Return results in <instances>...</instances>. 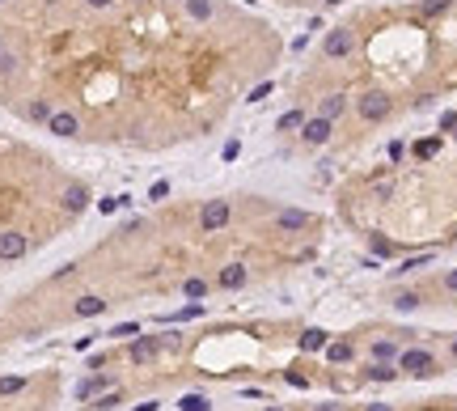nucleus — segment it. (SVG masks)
<instances>
[{"instance_id":"nucleus-24","label":"nucleus","mask_w":457,"mask_h":411,"mask_svg":"<svg viewBox=\"0 0 457 411\" xmlns=\"http://www.w3.org/2000/svg\"><path fill=\"white\" fill-rule=\"evenodd\" d=\"M51 110H56V106H51V102L34 98V102H30V110H25V115H30V119H34V124H47V119H51Z\"/></svg>"},{"instance_id":"nucleus-11","label":"nucleus","mask_w":457,"mask_h":411,"mask_svg":"<svg viewBox=\"0 0 457 411\" xmlns=\"http://www.w3.org/2000/svg\"><path fill=\"white\" fill-rule=\"evenodd\" d=\"M106 309H110V301H106V297H97V293L76 297V305H72L76 318H97V314H106Z\"/></svg>"},{"instance_id":"nucleus-35","label":"nucleus","mask_w":457,"mask_h":411,"mask_svg":"<svg viewBox=\"0 0 457 411\" xmlns=\"http://www.w3.org/2000/svg\"><path fill=\"white\" fill-rule=\"evenodd\" d=\"M110 335H119V340H132V335H140V327H136V322H123V327H115Z\"/></svg>"},{"instance_id":"nucleus-33","label":"nucleus","mask_w":457,"mask_h":411,"mask_svg":"<svg viewBox=\"0 0 457 411\" xmlns=\"http://www.w3.org/2000/svg\"><path fill=\"white\" fill-rule=\"evenodd\" d=\"M271 89H275L271 81H263V85H254V89H250V98H246V102H263V98H267V93H271Z\"/></svg>"},{"instance_id":"nucleus-28","label":"nucleus","mask_w":457,"mask_h":411,"mask_svg":"<svg viewBox=\"0 0 457 411\" xmlns=\"http://www.w3.org/2000/svg\"><path fill=\"white\" fill-rule=\"evenodd\" d=\"M178 403H183V411H212V403L203 399V395H183Z\"/></svg>"},{"instance_id":"nucleus-4","label":"nucleus","mask_w":457,"mask_h":411,"mask_svg":"<svg viewBox=\"0 0 457 411\" xmlns=\"http://www.w3.org/2000/svg\"><path fill=\"white\" fill-rule=\"evenodd\" d=\"M30 255V237L21 229H0V263H17Z\"/></svg>"},{"instance_id":"nucleus-16","label":"nucleus","mask_w":457,"mask_h":411,"mask_svg":"<svg viewBox=\"0 0 457 411\" xmlns=\"http://www.w3.org/2000/svg\"><path fill=\"white\" fill-rule=\"evenodd\" d=\"M322 352H326L330 365H347V360L355 356V348H351V344H343V340H339V344H330V340H326V348H322Z\"/></svg>"},{"instance_id":"nucleus-36","label":"nucleus","mask_w":457,"mask_h":411,"mask_svg":"<svg viewBox=\"0 0 457 411\" xmlns=\"http://www.w3.org/2000/svg\"><path fill=\"white\" fill-rule=\"evenodd\" d=\"M169 196V183H152L148 187V200H165Z\"/></svg>"},{"instance_id":"nucleus-25","label":"nucleus","mask_w":457,"mask_h":411,"mask_svg":"<svg viewBox=\"0 0 457 411\" xmlns=\"http://www.w3.org/2000/svg\"><path fill=\"white\" fill-rule=\"evenodd\" d=\"M119 403H123V390H106V395L93 399V411H110V407H119Z\"/></svg>"},{"instance_id":"nucleus-46","label":"nucleus","mask_w":457,"mask_h":411,"mask_svg":"<svg viewBox=\"0 0 457 411\" xmlns=\"http://www.w3.org/2000/svg\"><path fill=\"white\" fill-rule=\"evenodd\" d=\"M453 356H457V340H453Z\"/></svg>"},{"instance_id":"nucleus-45","label":"nucleus","mask_w":457,"mask_h":411,"mask_svg":"<svg viewBox=\"0 0 457 411\" xmlns=\"http://www.w3.org/2000/svg\"><path fill=\"white\" fill-rule=\"evenodd\" d=\"M326 5H343V0H326Z\"/></svg>"},{"instance_id":"nucleus-8","label":"nucleus","mask_w":457,"mask_h":411,"mask_svg":"<svg viewBox=\"0 0 457 411\" xmlns=\"http://www.w3.org/2000/svg\"><path fill=\"white\" fill-rule=\"evenodd\" d=\"M89 200H93V196H89V187H85V183H72V187H64L60 208H64V212H72V216H81V212L89 208Z\"/></svg>"},{"instance_id":"nucleus-22","label":"nucleus","mask_w":457,"mask_h":411,"mask_svg":"<svg viewBox=\"0 0 457 411\" xmlns=\"http://www.w3.org/2000/svg\"><path fill=\"white\" fill-rule=\"evenodd\" d=\"M17 68H21V56L9 51V47H0V77H13Z\"/></svg>"},{"instance_id":"nucleus-29","label":"nucleus","mask_w":457,"mask_h":411,"mask_svg":"<svg viewBox=\"0 0 457 411\" xmlns=\"http://www.w3.org/2000/svg\"><path fill=\"white\" fill-rule=\"evenodd\" d=\"M183 293H187V297H191V301H203V293H208V284H203V280H199V276H191V280H187V284H183Z\"/></svg>"},{"instance_id":"nucleus-18","label":"nucleus","mask_w":457,"mask_h":411,"mask_svg":"<svg viewBox=\"0 0 457 411\" xmlns=\"http://www.w3.org/2000/svg\"><path fill=\"white\" fill-rule=\"evenodd\" d=\"M322 348H326V331L322 327L301 331V352H322Z\"/></svg>"},{"instance_id":"nucleus-15","label":"nucleus","mask_w":457,"mask_h":411,"mask_svg":"<svg viewBox=\"0 0 457 411\" xmlns=\"http://www.w3.org/2000/svg\"><path fill=\"white\" fill-rule=\"evenodd\" d=\"M183 9H187L191 21H212V13H216L212 0H183Z\"/></svg>"},{"instance_id":"nucleus-34","label":"nucleus","mask_w":457,"mask_h":411,"mask_svg":"<svg viewBox=\"0 0 457 411\" xmlns=\"http://www.w3.org/2000/svg\"><path fill=\"white\" fill-rule=\"evenodd\" d=\"M386 153H390V161L398 165V161L406 157V144H402V140H390V149H386Z\"/></svg>"},{"instance_id":"nucleus-41","label":"nucleus","mask_w":457,"mask_h":411,"mask_svg":"<svg viewBox=\"0 0 457 411\" xmlns=\"http://www.w3.org/2000/svg\"><path fill=\"white\" fill-rule=\"evenodd\" d=\"M445 293H457V268L445 272Z\"/></svg>"},{"instance_id":"nucleus-48","label":"nucleus","mask_w":457,"mask_h":411,"mask_svg":"<svg viewBox=\"0 0 457 411\" xmlns=\"http://www.w3.org/2000/svg\"><path fill=\"white\" fill-rule=\"evenodd\" d=\"M0 5H9V0H0Z\"/></svg>"},{"instance_id":"nucleus-26","label":"nucleus","mask_w":457,"mask_h":411,"mask_svg":"<svg viewBox=\"0 0 457 411\" xmlns=\"http://www.w3.org/2000/svg\"><path fill=\"white\" fill-rule=\"evenodd\" d=\"M427 263H432V250H427V255H415V259H406V263H402V268H394V276H406V272H419V268H427Z\"/></svg>"},{"instance_id":"nucleus-20","label":"nucleus","mask_w":457,"mask_h":411,"mask_svg":"<svg viewBox=\"0 0 457 411\" xmlns=\"http://www.w3.org/2000/svg\"><path fill=\"white\" fill-rule=\"evenodd\" d=\"M364 377H368V381H394V377H398V369H394V365H386V360H373V365L364 369Z\"/></svg>"},{"instance_id":"nucleus-21","label":"nucleus","mask_w":457,"mask_h":411,"mask_svg":"<svg viewBox=\"0 0 457 411\" xmlns=\"http://www.w3.org/2000/svg\"><path fill=\"white\" fill-rule=\"evenodd\" d=\"M419 161H427V157H436L441 153V136H427V140H415V149H411Z\"/></svg>"},{"instance_id":"nucleus-3","label":"nucleus","mask_w":457,"mask_h":411,"mask_svg":"<svg viewBox=\"0 0 457 411\" xmlns=\"http://www.w3.org/2000/svg\"><path fill=\"white\" fill-rule=\"evenodd\" d=\"M228 221H233V204H228V200H208L199 208V229L203 233H220Z\"/></svg>"},{"instance_id":"nucleus-39","label":"nucleus","mask_w":457,"mask_h":411,"mask_svg":"<svg viewBox=\"0 0 457 411\" xmlns=\"http://www.w3.org/2000/svg\"><path fill=\"white\" fill-rule=\"evenodd\" d=\"M81 5H85V9H93V13H102V9H110L115 0H81Z\"/></svg>"},{"instance_id":"nucleus-38","label":"nucleus","mask_w":457,"mask_h":411,"mask_svg":"<svg viewBox=\"0 0 457 411\" xmlns=\"http://www.w3.org/2000/svg\"><path fill=\"white\" fill-rule=\"evenodd\" d=\"M237 153H242V144H237V140H228V144H224V153H220V157H224V161H237Z\"/></svg>"},{"instance_id":"nucleus-2","label":"nucleus","mask_w":457,"mask_h":411,"mask_svg":"<svg viewBox=\"0 0 457 411\" xmlns=\"http://www.w3.org/2000/svg\"><path fill=\"white\" fill-rule=\"evenodd\" d=\"M355 110H360V119L364 124H381L390 110H394V102H390V93H381V89H368V93H360L355 98Z\"/></svg>"},{"instance_id":"nucleus-9","label":"nucleus","mask_w":457,"mask_h":411,"mask_svg":"<svg viewBox=\"0 0 457 411\" xmlns=\"http://www.w3.org/2000/svg\"><path fill=\"white\" fill-rule=\"evenodd\" d=\"M330 132H335V124H330V119H322V115H314V119H305L301 140H305V144H326Z\"/></svg>"},{"instance_id":"nucleus-19","label":"nucleus","mask_w":457,"mask_h":411,"mask_svg":"<svg viewBox=\"0 0 457 411\" xmlns=\"http://www.w3.org/2000/svg\"><path fill=\"white\" fill-rule=\"evenodd\" d=\"M275 128H279V132H301V128H305V110H296V106L284 110V115L275 119Z\"/></svg>"},{"instance_id":"nucleus-23","label":"nucleus","mask_w":457,"mask_h":411,"mask_svg":"<svg viewBox=\"0 0 457 411\" xmlns=\"http://www.w3.org/2000/svg\"><path fill=\"white\" fill-rule=\"evenodd\" d=\"M25 386H30V381H25V377H0V399H13V395H21L25 390Z\"/></svg>"},{"instance_id":"nucleus-30","label":"nucleus","mask_w":457,"mask_h":411,"mask_svg":"<svg viewBox=\"0 0 457 411\" xmlns=\"http://www.w3.org/2000/svg\"><path fill=\"white\" fill-rule=\"evenodd\" d=\"M449 5H453V0H423V5H419V13H423V17H441Z\"/></svg>"},{"instance_id":"nucleus-7","label":"nucleus","mask_w":457,"mask_h":411,"mask_svg":"<svg viewBox=\"0 0 457 411\" xmlns=\"http://www.w3.org/2000/svg\"><path fill=\"white\" fill-rule=\"evenodd\" d=\"M47 132H56L60 140H72V136H81V119H76L72 110H51Z\"/></svg>"},{"instance_id":"nucleus-5","label":"nucleus","mask_w":457,"mask_h":411,"mask_svg":"<svg viewBox=\"0 0 457 411\" xmlns=\"http://www.w3.org/2000/svg\"><path fill=\"white\" fill-rule=\"evenodd\" d=\"M157 352H161L157 335H136L132 348H127V360H132V365H148V360H157Z\"/></svg>"},{"instance_id":"nucleus-1","label":"nucleus","mask_w":457,"mask_h":411,"mask_svg":"<svg viewBox=\"0 0 457 411\" xmlns=\"http://www.w3.org/2000/svg\"><path fill=\"white\" fill-rule=\"evenodd\" d=\"M398 373L432 377V373H441V365H436V356H432L427 348H402V352H398Z\"/></svg>"},{"instance_id":"nucleus-27","label":"nucleus","mask_w":457,"mask_h":411,"mask_svg":"<svg viewBox=\"0 0 457 411\" xmlns=\"http://www.w3.org/2000/svg\"><path fill=\"white\" fill-rule=\"evenodd\" d=\"M394 309H398V314L419 309V293H398V297H394Z\"/></svg>"},{"instance_id":"nucleus-44","label":"nucleus","mask_w":457,"mask_h":411,"mask_svg":"<svg viewBox=\"0 0 457 411\" xmlns=\"http://www.w3.org/2000/svg\"><path fill=\"white\" fill-rule=\"evenodd\" d=\"M263 411H284V407H263Z\"/></svg>"},{"instance_id":"nucleus-51","label":"nucleus","mask_w":457,"mask_h":411,"mask_svg":"<svg viewBox=\"0 0 457 411\" xmlns=\"http://www.w3.org/2000/svg\"><path fill=\"white\" fill-rule=\"evenodd\" d=\"M453 136H457V132H453Z\"/></svg>"},{"instance_id":"nucleus-40","label":"nucleus","mask_w":457,"mask_h":411,"mask_svg":"<svg viewBox=\"0 0 457 411\" xmlns=\"http://www.w3.org/2000/svg\"><path fill=\"white\" fill-rule=\"evenodd\" d=\"M119 204H127V196H123V200H102L97 208H102V212H119Z\"/></svg>"},{"instance_id":"nucleus-50","label":"nucleus","mask_w":457,"mask_h":411,"mask_svg":"<svg viewBox=\"0 0 457 411\" xmlns=\"http://www.w3.org/2000/svg\"><path fill=\"white\" fill-rule=\"evenodd\" d=\"M0 47H5V43H0Z\"/></svg>"},{"instance_id":"nucleus-42","label":"nucleus","mask_w":457,"mask_h":411,"mask_svg":"<svg viewBox=\"0 0 457 411\" xmlns=\"http://www.w3.org/2000/svg\"><path fill=\"white\" fill-rule=\"evenodd\" d=\"M364 411H394V403H368Z\"/></svg>"},{"instance_id":"nucleus-13","label":"nucleus","mask_w":457,"mask_h":411,"mask_svg":"<svg viewBox=\"0 0 457 411\" xmlns=\"http://www.w3.org/2000/svg\"><path fill=\"white\" fill-rule=\"evenodd\" d=\"M398 352H402V348H398L394 340H373V344H368V356H373V360H386V365H398Z\"/></svg>"},{"instance_id":"nucleus-43","label":"nucleus","mask_w":457,"mask_h":411,"mask_svg":"<svg viewBox=\"0 0 457 411\" xmlns=\"http://www.w3.org/2000/svg\"><path fill=\"white\" fill-rule=\"evenodd\" d=\"M314 411H343V407H339V403H318Z\"/></svg>"},{"instance_id":"nucleus-32","label":"nucleus","mask_w":457,"mask_h":411,"mask_svg":"<svg viewBox=\"0 0 457 411\" xmlns=\"http://www.w3.org/2000/svg\"><path fill=\"white\" fill-rule=\"evenodd\" d=\"M284 381H288V386H296V390H309V377H305V373H292V369H284Z\"/></svg>"},{"instance_id":"nucleus-31","label":"nucleus","mask_w":457,"mask_h":411,"mask_svg":"<svg viewBox=\"0 0 457 411\" xmlns=\"http://www.w3.org/2000/svg\"><path fill=\"white\" fill-rule=\"evenodd\" d=\"M373 255H377V259H386V255H394V246H390V242L381 237V233H373Z\"/></svg>"},{"instance_id":"nucleus-12","label":"nucleus","mask_w":457,"mask_h":411,"mask_svg":"<svg viewBox=\"0 0 457 411\" xmlns=\"http://www.w3.org/2000/svg\"><path fill=\"white\" fill-rule=\"evenodd\" d=\"M246 280H250L246 263H228V268H220V276H216L220 288H246Z\"/></svg>"},{"instance_id":"nucleus-14","label":"nucleus","mask_w":457,"mask_h":411,"mask_svg":"<svg viewBox=\"0 0 457 411\" xmlns=\"http://www.w3.org/2000/svg\"><path fill=\"white\" fill-rule=\"evenodd\" d=\"M110 386V377H85V381H76V399L81 403H89V399H97L102 390Z\"/></svg>"},{"instance_id":"nucleus-10","label":"nucleus","mask_w":457,"mask_h":411,"mask_svg":"<svg viewBox=\"0 0 457 411\" xmlns=\"http://www.w3.org/2000/svg\"><path fill=\"white\" fill-rule=\"evenodd\" d=\"M305 225H309V212H305V208H279L275 212V229L279 233H296Z\"/></svg>"},{"instance_id":"nucleus-17","label":"nucleus","mask_w":457,"mask_h":411,"mask_svg":"<svg viewBox=\"0 0 457 411\" xmlns=\"http://www.w3.org/2000/svg\"><path fill=\"white\" fill-rule=\"evenodd\" d=\"M343 110H347V98H343V93H330V98H322V110H318V115L335 124V119H339Z\"/></svg>"},{"instance_id":"nucleus-37","label":"nucleus","mask_w":457,"mask_h":411,"mask_svg":"<svg viewBox=\"0 0 457 411\" xmlns=\"http://www.w3.org/2000/svg\"><path fill=\"white\" fill-rule=\"evenodd\" d=\"M453 128H457V110H445L441 115V132H453Z\"/></svg>"},{"instance_id":"nucleus-47","label":"nucleus","mask_w":457,"mask_h":411,"mask_svg":"<svg viewBox=\"0 0 457 411\" xmlns=\"http://www.w3.org/2000/svg\"><path fill=\"white\" fill-rule=\"evenodd\" d=\"M174 5H183V0H174Z\"/></svg>"},{"instance_id":"nucleus-6","label":"nucleus","mask_w":457,"mask_h":411,"mask_svg":"<svg viewBox=\"0 0 457 411\" xmlns=\"http://www.w3.org/2000/svg\"><path fill=\"white\" fill-rule=\"evenodd\" d=\"M322 51H326V60H343V56H351V51H355L351 30H330V34L322 38Z\"/></svg>"},{"instance_id":"nucleus-49","label":"nucleus","mask_w":457,"mask_h":411,"mask_svg":"<svg viewBox=\"0 0 457 411\" xmlns=\"http://www.w3.org/2000/svg\"><path fill=\"white\" fill-rule=\"evenodd\" d=\"M453 237H457V229H453Z\"/></svg>"}]
</instances>
